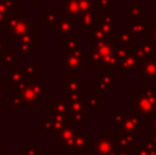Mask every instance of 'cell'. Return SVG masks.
Here are the masks:
<instances>
[{
	"label": "cell",
	"mask_w": 156,
	"mask_h": 155,
	"mask_svg": "<svg viewBox=\"0 0 156 155\" xmlns=\"http://www.w3.org/2000/svg\"><path fill=\"white\" fill-rule=\"evenodd\" d=\"M94 4H96V8L100 11H108L111 10V4H112V0H94Z\"/></svg>",
	"instance_id": "cell-2"
},
{
	"label": "cell",
	"mask_w": 156,
	"mask_h": 155,
	"mask_svg": "<svg viewBox=\"0 0 156 155\" xmlns=\"http://www.w3.org/2000/svg\"><path fill=\"white\" fill-rule=\"evenodd\" d=\"M92 2H94V0H92Z\"/></svg>",
	"instance_id": "cell-4"
},
{
	"label": "cell",
	"mask_w": 156,
	"mask_h": 155,
	"mask_svg": "<svg viewBox=\"0 0 156 155\" xmlns=\"http://www.w3.org/2000/svg\"><path fill=\"white\" fill-rule=\"evenodd\" d=\"M63 7L65 11L70 15H77L80 13V5H78V0H63Z\"/></svg>",
	"instance_id": "cell-1"
},
{
	"label": "cell",
	"mask_w": 156,
	"mask_h": 155,
	"mask_svg": "<svg viewBox=\"0 0 156 155\" xmlns=\"http://www.w3.org/2000/svg\"><path fill=\"white\" fill-rule=\"evenodd\" d=\"M43 2H44V0H32V3H33V4H36V5L43 4Z\"/></svg>",
	"instance_id": "cell-3"
}]
</instances>
